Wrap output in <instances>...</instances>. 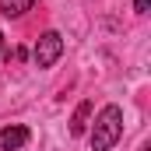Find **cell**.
Masks as SVG:
<instances>
[{
  "instance_id": "cell-1",
  "label": "cell",
  "mask_w": 151,
  "mask_h": 151,
  "mask_svg": "<svg viewBox=\"0 0 151 151\" xmlns=\"http://www.w3.org/2000/svg\"><path fill=\"white\" fill-rule=\"evenodd\" d=\"M119 137H123V109H119V106H106L102 113L95 116L91 134H88L91 151H109V148H116Z\"/></svg>"
},
{
  "instance_id": "cell-2",
  "label": "cell",
  "mask_w": 151,
  "mask_h": 151,
  "mask_svg": "<svg viewBox=\"0 0 151 151\" xmlns=\"http://www.w3.org/2000/svg\"><path fill=\"white\" fill-rule=\"evenodd\" d=\"M63 56V35L60 32H42L35 42V49H32V60H35V67H53L56 60Z\"/></svg>"
},
{
  "instance_id": "cell-3",
  "label": "cell",
  "mask_w": 151,
  "mask_h": 151,
  "mask_svg": "<svg viewBox=\"0 0 151 151\" xmlns=\"http://www.w3.org/2000/svg\"><path fill=\"white\" fill-rule=\"evenodd\" d=\"M28 127H21V123H11V127H4L0 130V151H18L28 144Z\"/></svg>"
},
{
  "instance_id": "cell-4",
  "label": "cell",
  "mask_w": 151,
  "mask_h": 151,
  "mask_svg": "<svg viewBox=\"0 0 151 151\" xmlns=\"http://www.w3.org/2000/svg\"><path fill=\"white\" fill-rule=\"evenodd\" d=\"M88 116H91V102L84 99V102L74 109V116H70V134H74V137H81V134L88 130Z\"/></svg>"
},
{
  "instance_id": "cell-5",
  "label": "cell",
  "mask_w": 151,
  "mask_h": 151,
  "mask_svg": "<svg viewBox=\"0 0 151 151\" xmlns=\"http://www.w3.org/2000/svg\"><path fill=\"white\" fill-rule=\"evenodd\" d=\"M35 0H0V14L4 18H21L25 11H32Z\"/></svg>"
},
{
  "instance_id": "cell-6",
  "label": "cell",
  "mask_w": 151,
  "mask_h": 151,
  "mask_svg": "<svg viewBox=\"0 0 151 151\" xmlns=\"http://www.w3.org/2000/svg\"><path fill=\"white\" fill-rule=\"evenodd\" d=\"M148 7H151V0H134V11L137 14H148Z\"/></svg>"
},
{
  "instance_id": "cell-7",
  "label": "cell",
  "mask_w": 151,
  "mask_h": 151,
  "mask_svg": "<svg viewBox=\"0 0 151 151\" xmlns=\"http://www.w3.org/2000/svg\"><path fill=\"white\" fill-rule=\"evenodd\" d=\"M0 53H4V35H0Z\"/></svg>"
},
{
  "instance_id": "cell-8",
  "label": "cell",
  "mask_w": 151,
  "mask_h": 151,
  "mask_svg": "<svg viewBox=\"0 0 151 151\" xmlns=\"http://www.w3.org/2000/svg\"><path fill=\"white\" fill-rule=\"evenodd\" d=\"M141 151H151V148H148V144H144V148H141Z\"/></svg>"
}]
</instances>
